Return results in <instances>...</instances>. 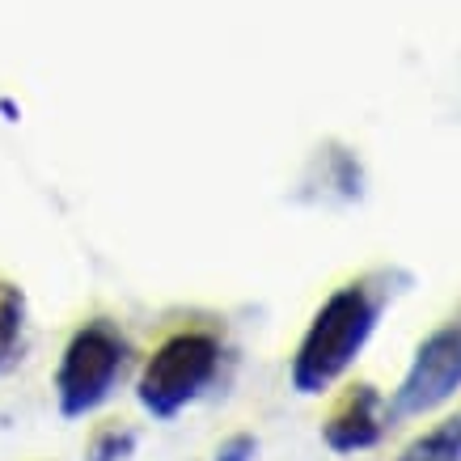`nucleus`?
Listing matches in <instances>:
<instances>
[{
  "instance_id": "1",
  "label": "nucleus",
  "mask_w": 461,
  "mask_h": 461,
  "mask_svg": "<svg viewBox=\"0 0 461 461\" xmlns=\"http://www.w3.org/2000/svg\"><path fill=\"white\" fill-rule=\"evenodd\" d=\"M411 284H415L411 271L381 267V271H368L364 280L343 284V288H335V293L326 296L293 356V373H288L293 390L296 393L330 390L351 368V360L364 351V343L373 339L385 305L398 293H406Z\"/></svg>"
},
{
  "instance_id": "2",
  "label": "nucleus",
  "mask_w": 461,
  "mask_h": 461,
  "mask_svg": "<svg viewBox=\"0 0 461 461\" xmlns=\"http://www.w3.org/2000/svg\"><path fill=\"white\" fill-rule=\"evenodd\" d=\"M127 364V339L111 321H85L81 330L68 339L64 360L56 373V398L64 420H81L89 411H98L119 385V373Z\"/></svg>"
},
{
  "instance_id": "3",
  "label": "nucleus",
  "mask_w": 461,
  "mask_h": 461,
  "mask_svg": "<svg viewBox=\"0 0 461 461\" xmlns=\"http://www.w3.org/2000/svg\"><path fill=\"white\" fill-rule=\"evenodd\" d=\"M221 368V343L203 330H182L169 335L161 348L153 351V360L140 373V406L153 420H174L182 406H191L199 393L212 385Z\"/></svg>"
},
{
  "instance_id": "4",
  "label": "nucleus",
  "mask_w": 461,
  "mask_h": 461,
  "mask_svg": "<svg viewBox=\"0 0 461 461\" xmlns=\"http://www.w3.org/2000/svg\"><path fill=\"white\" fill-rule=\"evenodd\" d=\"M461 390V313L445 321L440 330L415 348V360L406 368L402 385L393 390V402L385 406V423L420 420L436 406H445Z\"/></svg>"
},
{
  "instance_id": "5",
  "label": "nucleus",
  "mask_w": 461,
  "mask_h": 461,
  "mask_svg": "<svg viewBox=\"0 0 461 461\" xmlns=\"http://www.w3.org/2000/svg\"><path fill=\"white\" fill-rule=\"evenodd\" d=\"M381 393L377 385H351L348 398L335 406V415L321 423V440L330 453H364L385 436V415H381Z\"/></svg>"
},
{
  "instance_id": "6",
  "label": "nucleus",
  "mask_w": 461,
  "mask_h": 461,
  "mask_svg": "<svg viewBox=\"0 0 461 461\" xmlns=\"http://www.w3.org/2000/svg\"><path fill=\"white\" fill-rule=\"evenodd\" d=\"M26 356V293L0 280V373H14Z\"/></svg>"
},
{
  "instance_id": "7",
  "label": "nucleus",
  "mask_w": 461,
  "mask_h": 461,
  "mask_svg": "<svg viewBox=\"0 0 461 461\" xmlns=\"http://www.w3.org/2000/svg\"><path fill=\"white\" fill-rule=\"evenodd\" d=\"M398 461H461V411L448 415L445 423H436L432 432L415 436Z\"/></svg>"
},
{
  "instance_id": "8",
  "label": "nucleus",
  "mask_w": 461,
  "mask_h": 461,
  "mask_svg": "<svg viewBox=\"0 0 461 461\" xmlns=\"http://www.w3.org/2000/svg\"><path fill=\"white\" fill-rule=\"evenodd\" d=\"M136 453V432L131 428H102L89 445V461H127Z\"/></svg>"
},
{
  "instance_id": "9",
  "label": "nucleus",
  "mask_w": 461,
  "mask_h": 461,
  "mask_svg": "<svg viewBox=\"0 0 461 461\" xmlns=\"http://www.w3.org/2000/svg\"><path fill=\"white\" fill-rule=\"evenodd\" d=\"M254 457H258V440L250 432L229 436L221 445V453H216V461H254Z\"/></svg>"
}]
</instances>
